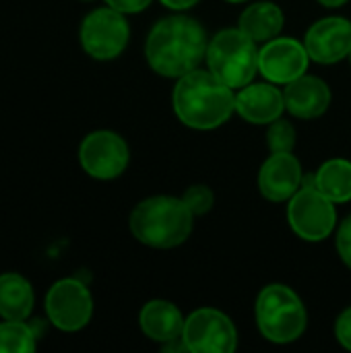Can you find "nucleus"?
I'll return each mask as SVG.
<instances>
[{"label": "nucleus", "instance_id": "nucleus-25", "mask_svg": "<svg viewBox=\"0 0 351 353\" xmlns=\"http://www.w3.org/2000/svg\"><path fill=\"white\" fill-rule=\"evenodd\" d=\"M106 4L124 12V14H132V12L145 10L151 4V0H106Z\"/></svg>", "mask_w": 351, "mask_h": 353}, {"label": "nucleus", "instance_id": "nucleus-2", "mask_svg": "<svg viewBox=\"0 0 351 353\" xmlns=\"http://www.w3.org/2000/svg\"><path fill=\"white\" fill-rule=\"evenodd\" d=\"M172 99L178 120L194 130H213L236 112L234 89L201 68L178 79Z\"/></svg>", "mask_w": 351, "mask_h": 353}, {"label": "nucleus", "instance_id": "nucleus-21", "mask_svg": "<svg viewBox=\"0 0 351 353\" xmlns=\"http://www.w3.org/2000/svg\"><path fill=\"white\" fill-rule=\"evenodd\" d=\"M267 147L271 153H292L296 147V128L292 122L277 118L275 122L267 124Z\"/></svg>", "mask_w": 351, "mask_h": 353}, {"label": "nucleus", "instance_id": "nucleus-1", "mask_svg": "<svg viewBox=\"0 0 351 353\" xmlns=\"http://www.w3.org/2000/svg\"><path fill=\"white\" fill-rule=\"evenodd\" d=\"M207 33L203 25L186 14H172L155 23L145 41L149 66L166 79H180L199 68L207 58Z\"/></svg>", "mask_w": 351, "mask_h": 353}, {"label": "nucleus", "instance_id": "nucleus-5", "mask_svg": "<svg viewBox=\"0 0 351 353\" xmlns=\"http://www.w3.org/2000/svg\"><path fill=\"white\" fill-rule=\"evenodd\" d=\"M259 50L240 27L223 29L207 46L209 70L232 89H242L259 72Z\"/></svg>", "mask_w": 351, "mask_h": 353}, {"label": "nucleus", "instance_id": "nucleus-8", "mask_svg": "<svg viewBox=\"0 0 351 353\" xmlns=\"http://www.w3.org/2000/svg\"><path fill=\"white\" fill-rule=\"evenodd\" d=\"M48 321L64 333L81 331L93 316V298L89 288L74 279H58L46 294Z\"/></svg>", "mask_w": 351, "mask_h": 353}, {"label": "nucleus", "instance_id": "nucleus-27", "mask_svg": "<svg viewBox=\"0 0 351 353\" xmlns=\"http://www.w3.org/2000/svg\"><path fill=\"white\" fill-rule=\"evenodd\" d=\"M323 6H327V8H339V6H343L348 0H319Z\"/></svg>", "mask_w": 351, "mask_h": 353}, {"label": "nucleus", "instance_id": "nucleus-17", "mask_svg": "<svg viewBox=\"0 0 351 353\" xmlns=\"http://www.w3.org/2000/svg\"><path fill=\"white\" fill-rule=\"evenodd\" d=\"M283 23H285V14L275 2H257L244 8L238 27L257 43H265L281 33Z\"/></svg>", "mask_w": 351, "mask_h": 353}, {"label": "nucleus", "instance_id": "nucleus-19", "mask_svg": "<svg viewBox=\"0 0 351 353\" xmlns=\"http://www.w3.org/2000/svg\"><path fill=\"white\" fill-rule=\"evenodd\" d=\"M312 184L335 205L351 201V161L329 159L325 161L312 178Z\"/></svg>", "mask_w": 351, "mask_h": 353}, {"label": "nucleus", "instance_id": "nucleus-30", "mask_svg": "<svg viewBox=\"0 0 351 353\" xmlns=\"http://www.w3.org/2000/svg\"><path fill=\"white\" fill-rule=\"evenodd\" d=\"M350 60H351V52H350Z\"/></svg>", "mask_w": 351, "mask_h": 353}, {"label": "nucleus", "instance_id": "nucleus-12", "mask_svg": "<svg viewBox=\"0 0 351 353\" xmlns=\"http://www.w3.org/2000/svg\"><path fill=\"white\" fill-rule=\"evenodd\" d=\"M310 60L319 64H335L351 52V21L343 17H325L317 21L304 37Z\"/></svg>", "mask_w": 351, "mask_h": 353}, {"label": "nucleus", "instance_id": "nucleus-23", "mask_svg": "<svg viewBox=\"0 0 351 353\" xmlns=\"http://www.w3.org/2000/svg\"><path fill=\"white\" fill-rule=\"evenodd\" d=\"M337 252L341 261L351 269V215L345 217V221L337 230Z\"/></svg>", "mask_w": 351, "mask_h": 353}, {"label": "nucleus", "instance_id": "nucleus-14", "mask_svg": "<svg viewBox=\"0 0 351 353\" xmlns=\"http://www.w3.org/2000/svg\"><path fill=\"white\" fill-rule=\"evenodd\" d=\"M285 97L275 83H248L236 93V112L250 124L267 126L281 118Z\"/></svg>", "mask_w": 351, "mask_h": 353}, {"label": "nucleus", "instance_id": "nucleus-11", "mask_svg": "<svg viewBox=\"0 0 351 353\" xmlns=\"http://www.w3.org/2000/svg\"><path fill=\"white\" fill-rule=\"evenodd\" d=\"M310 54L306 46L294 37L277 35L259 50V72L275 85H288L306 74Z\"/></svg>", "mask_w": 351, "mask_h": 353}, {"label": "nucleus", "instance_id": "nucleus-20", "mask_svg": "<svg viewBox=\"0 0 351 353\" xmlns=\"http://www.w3.org/2000/svg\"><path fill=\"white\" fill-rule=\"evenodd\" d=\"M37 347V335L25 321L0 323V353H31Z\"/></svg>", "mask_w": 351, "mask_h": 353}, {"label": "nucleus", "instance_id": "nucleus-6", "mask_svg": "<svg viewBox=\"0 0 351 353\" xmlns=\"http://www.w3.org/2000/svg\"><path fill=\"white\" fill-rule=\"evenodd\" d=\"M288 221L298 238L306 242H323L337 225L335 203L314 184L300 186V190L290 199Z\"/></svg>", "mask_w": 351, "mask_h": 353}, {"label": "nucleus", "instance_id": "nucleus-16", "mask_svg": "<svg viewBox=\"0 0 351 353\" xmlns=\"http://www.w3.org/2000/svg\"><path fill=\"white\" fill-rule=\"evenodd\" d=\"M184 316L182 312L168 300H151L143 306L139 323L143 333L157 343H168L182 337L184 331Z\"/></svg>", "mask_w": 351, "mask_h": 353}, {"label": "nucleus", "instance_id": "nucleus-9", "mask_svg": "<svg viewBox=\"0 0 351 353\" xmlns=\"http://www.w3.org/2000/svg\"><path fill=\"white\" fill-rule=\"evenodd\" d=\"M182 339L192 353H232L238 347L234 323L215 308L194 310L184 321Z\"/></svg>", "mask_w": 351, "mask_h": 353}, {"label": "nucleus", "instance_id": "nucleus-29", "mask_svg": "<svg viewBox=\"0 0 351 353\" xmlns=\"http://www.w3.org/2000/svg\"><path fill=\"white\" fill-rule=\"evenodd\" d=\"M85 2H91V0H85Z\"/></svg>", "mask_w": 351, "mask_h": 353}, {"label": "nucleus", "instance_id": "nucleus-22", "mask_svg": "<svg viewBox=\"0 0 351 353\" xmlns=\"http://www.w3.org/2000/svg\"><path fill=\"white\" fill-rule=\"evenodd\" d=\"M182 201L186 203V207L190 209V213L197 217V215H205V213L211 211V207H213V203H215V196H213V190H211L209 186H205V184H194V186H190V188L184 192Z\"/></svg>", "mask_w": 351, "mask_h": 353}, {"label": "nucleus", "instance_id": "nucleus-26", "mask_svg": "<svg viewBox=\"0 0 351 353\" xmlns=\"http://www.w3.org/2000/svg\"><path fill=\"white\" fill-rule=\"evenodd\" d=\"M199 0H161L163 6L172 8V10H188L197 4Z\"/></svg>", "mask_w": 351, "mask_h": 353}, {"label": "nucleus", "instance_id": "nucleus-15", "mask_svg": "<svg viewBox=\"0 0 351 353\" xmlns=\"http://www.w3.org/2000/svg\"><path fill=\"white\" fill-rule=\"evenodd\" d=\"M283 97H285V110L302 120L319 118L331 105L329 85L312 74H302L296 81L288 83Z\"/></svg>", "mask_w": 351, "mask_h": 353}, {"label": "nucleus", "instance_id": "nucleus-28", "mask_svg": "<svg viewBox=\"0 0 351 353\" xmlns=\"http://www.w3.org/2000/svg\"><path fill=\"white\" fill-rule=\"evenodd\" d=\"M228 2H234L236 4V2H246V0H228Z\"/></svg>", "mask_w": 351, "mask_h": 353}, {"label": "nucleus", "instance_id": "nucleus-7", "mask_svg": "<svg viewBox=\"0 0 351 353\" xmlns=\"http://www.w3.org/2000/svg\"><path fill=\"white\" fill-rule=\"evenodd\" d=\"M79 37H81L83 50L91 58L114 60L126 50L130 27H128L124 12L112 6H103V8L91 10L83 19Z\"/></svg>", "mask_w": 351, "mask_h": 353}, {"label": "nucleus", "instance_id": "nucleus-13", "mask_svg": "<svg viewBox=\"0 0 351 353\" xmlns=\"http://www.w3.org/2000/svg\"><path fill=\"white\" fill-rule=\"evenodd\" d=\"M302 165L294 153H271L261 165L259 190L271 203L290 201L302 186Z\"/></svg>", "mask_w": 351, "mask_h": 353}, {"label": "nucleus", "instance_id": "nucleus-18", "mask_svg": "<svg viewBox=\"0 0 351 353\" xmlns=\"http://www.w3.org/2000/svg\"><path fill=\"white\" fill-rule=\"evenodd\" d=\"M35 304L31 283L19 273L0 275V316L4 321H27Z\"/></svg>", "mask_w": 351, "mask_h": 353}, {"label": "nucleus", "instance_id": "nucleus-10", "mask_svg": "<svg viewBox=\"0 0 351 353\" xmlns=\"http://www.w3.org/2000/svg\"><path fill=\"white\" fill-rule=\"evenodd\" d=\"M130 159L126 141L112 130L89 132L79 145V163L95 180H114L124 174Z\"/></svg>", "mask_w": 351, "mask_h": 353}, {"label": "nucleus", "instance_id": "nucleus-3", "mask_svg": "<svg viewBox=\"0 0 351 353\" xmlns=\"http://www.w3.org/2000/svg\"><path fill=\"white\" fill-rule=\"evenodd\" d=\"M194 215L182 199L151 196L141 201L130 213L132 236L151 248H176L192 232Z\"/></svg>", "mask_w": 351, "mask_h": 353}, {"label": "nucleus", "instance_id": "nucleus-4", "mask_svg": "<svg viewBox=\"0 0 351 353\" xmlns=\"http://www.w3.org/2000/svg\"><path fill=\"white\" fill-rule=\"evenodd\" d=\"M257 325L261 335L277 345L298 341L308 323V314L300 296L281 283H271L257 298Z\"/></svg>", "mask_w": 351, "mask_h": 353}, {"label": "nucleus", "instance_id": "nucleus-24", "mask_svg": "<svg viewBox=\"0 0 351 353\" xmlns=\"http://www.w3.org/2000/svg\"><path fill=\"white\" fill-rule=\"evenodd\" d=\"M335 337L337 341L351 352V308L341 312V316L335 323Z\"/></svg>", "mask_w": 351, "mask_h": 353}]
</instances>
